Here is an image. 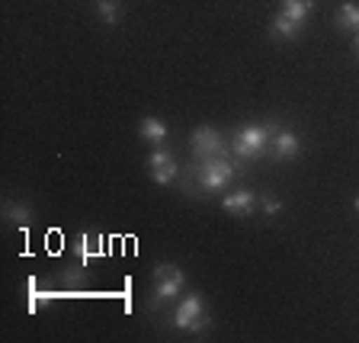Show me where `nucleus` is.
Returning a JSON list of instances; mask_svg holds the SVG:
<instances>
[{
  "mask_svg": "<svg viewBox=\"0 0 359 343\" xmlns=\"http://www.w3.org/2000/svg\"><path fill=\"white\" fill-rule=\"evenodd\" d=\"M173 328L187 330V334H202V330L212 328V314L199 292H189V295H183L177 302V308H173Z\"/></svg>",
  "mask_w": 359,
  "mask_h": 343,
  "instance_id": "nucleus-1",
  "label": "nucleus"
},
{
  "mask_svg": "<svg viewBox=\"0 0 359 343\" xmlns=\"http://www.w3.org/2000/svg\"><path fill=\"white\" fill-rule=\"evenodd\" d=\"M187 289V276H183V269L173 267V263H161L154 269V285H151V299L148 305L157 308V305H167V302H177Z\"/></svg>",
  "mask_w": 359,
  "mask_h": 343,
  "instance_id": "nucleus-2",
  "label": "nucleus"
},
{
  "mask_svg": "<svg viewBox=\"0 0 359 343\" xmlns=\"http://www.w3.org/2000/svg\"><path fill=\"white\" fill-rule=\"evenodd\" d=\"M273 128H276V122L238 128V135H234V154L244 157V161H254V157L269 154V138H273Z\"/></svg>",
  "mask_w": 359,
  "mask_h": 343,
  "instance_id": "nucleus-3",
  "label": "nucleus"
},
{
  "mask_svg": "<svg viewBox=\"0 0 359 343\" xmlns=\"http://www.w3.org/2000/svg\"><path fill=\"white\" fill-rule=\"evenodd\" d=\"M228 154V151H224ZM224 154H212V157H199V167H196V180L205 193L212 189H224L234 180V164Z\"/></svg>",
  "mask_w": 359,
  "mask_h": 343,
  "instance_id": "nucleus-4",
  "label": "nucleus"
},
{
  "mask_svg": "<svg viewBox=\"0 0 359 343\" xmlns=\"http://www.w3.org/2000/svg\"><path fill=\"white\" fill-rule=\"evenodd\" d=\"M148 170H151V180H154V183H161V187H170L173 180L180 177L177 157H173L170 151H164V148H154V151H151Z\"/></svg>",
  "mask_w": 359,
  "mask_h": 343,
  "instance_id": "nucleus-5",
  "label": "nucleus"
},
{
  "mask_svg": "<svg viewBox=\"0 0 359 343\" xmlns=\"http://www.w3.org/2000/svg\"><path fill=\"white\" fill-rule=\"evenodd\" d=\"M302 151V142L299 135L289 132V128H273V138H269V154L276 157V161H295Z\"/></svg>",
  "mask_w": 359,
  "mask_h": 343,
  "instance_id": "nucleus-6",
  "label": "nucleus"
},
{
  "mask_svg": "<svg viewBox=\"0 0 359 343\" xmlns=\"http://www.w3.org/2000/svg\"><path fill=\"white\" fill-rule=\"evenodd\" d=\"M193 154H196V161H199V157H212V154H224L222 135L209 126H199L193 132Z\"/></svg>",
  "mask_w": 359,
  "mask_h": 343,
  "instance_id": "nucleus-7",
  "label": "nucleus"
},
{
  "mask_svg": "<svg viewBox=\"0 0 359 343\" xmlns=\"http://www.w3.org/2000/svg\"><path fill=\"white\" fill-rule=\"evenodd\" d=\"M257 206H260V199H257L254 189H234V193H228L222 199V209L228 212V215H238V218L254 215Z\"/></svg>",
  "mask_w": 359,
  "mask_h": 343,
  "instance_id": "nucleus-8",
  "label": "nucleus"
},
{
  "mask_svg": "<svg viewBox=\"0 0 359 343\" xmlns=\"http://www.w3.org/2000/svg\"><path fill=\"white\" fill-rule=\"evenodd\" d=\"M32 218H36V212H32L29 202H16V199L4 202V222H13L16 228H29Z\"/></svg>",
  "mask_w": 359,
  "mask_h": 343,
  "instance_id": "nucleus-9",
  "label": "nucleus"
},
{
  "mask_svg": "<svg viewBox=\"0 0 359 343\" xmlns=\"http://www.w3.org/2000/svg\"><path fill=\"white\" fill-rule=\"evenodd\" d=\"M138 135H142L144 142H151V144H161L167 138V126L161 119H154V116H144V119L138 122Z\"/></svg>",
  "mask_w": 359,
  "mask_h": 343,
  "instance_id": "nucleus-10",
  "label": "nucleus"
},
{
  "mask_svg": "<svg viewBox=\"0 0 359 343\" xmlns=\"http://www.w3.org/2000/svg\"><path fill=\"white\" fill-rule=\"evenodd\" d=\"M269 32H273V39H285V42H289V39H295L302 32V26H299V22H292L285 13H276V16H273Z\"/></svg>",
  "mask_w": 359,
  "mask_h": 343,
  "instance_id": "nucleus-11",
  "label": "nucleus"
},
{
  "mask_svg": "<svg viewBox=\"0 0 359 343\" xmlns=\"http://www.w3.org/2000/svg\"><path fill=\"white\" fill-rule=\"evenodd\" d=\"M337 26L344 32H359V7L353 4V0H346L344 7H340V13H337Z\"/></svg>",
  "mask_w": 359,
  "mask_h": 343,
  "instance_id": "nucleus-12",
  "label": "nucleus"
},
{
  "mask_svg": "<svg viewBox=\"0 0 359 343\" xmlns=\"http://www.w3.org/2000/svg\"><path fill=\"white\" fill-rule=\"evenodd\" d=\"M311 7H314V0H283V13L289 16L292 22H305V16L311 13Z\"/></svg>",
  "mask_w": 359,
  "mask_h": 343,
  "instance_id": "nucleus-13",
  "label": "nucleus"
},
{
  "mask_svg": "<svg viewBox=\"0 0 359 343\" xmlns=\"http://www.w3.org/2000/svg\"><path fill=\"white\" fill-rule=\"evenodd\" d=\"M97 13H100V20H103L106 26H112V22H119V16H122L119 0H97Z\"/></svg>",
  "mask_w": 359,
  "mask_h": 343,
  "instance_id": "nucleus-14",
  "label": "nucleus"
},
{
  "mask_svg": "<svg viewBox=\"0 0 359 343\" xmlns=\"http://www.w3.org/2000/svg\"><path fill=\"white\" fill-rule=\"evenodd\" d=\"M260 212H266V215H276V212H283V202H279L276 196H260Z\"/></svg>",
  "mask_w": 359,
  "mask_h": 343,
  "instance_id": "nucleus-15",
  "label": "nucleus"
},
{
  "mask_svg": "<svg viewBox=\"0 0 359 343\" xmlns=\"http://www.w3.org/2000/svg\"><path fill=\"white\" fill-rule=\"evenodd\" d=\"M356 212H359V196H356Z\"/></svg>",
  "mask_w": 359,
  "mask_h": 343,
  "instance_id": "nucleus-16",
  "label": "nucleus"
},
{
  "mask_svg": "<svg viewBox=\"0 0 359 343\" xmlns=\"http://www.w3.org/2000/svg\"><path fill=\"white\" fill-rule=\"evenodd\" d=\"M356 48H359V32H356Z\"/></svg>",
  "mask_w": 359,
  "mask_h": 343,
  "instance_id": "nucleus-17",
  "label": "nucleus"
}]
</instances>
